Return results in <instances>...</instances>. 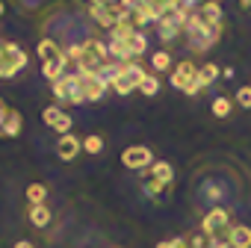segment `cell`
I'll list each match as a JSON object with an SVG mask.
<instances>
[{"label":"cell","instance_id":"obj_18","mask_svg":"<svg viewBox=\"0 0 251 248\" xmlns=\"http://www.w3.org/2000/svg\"><path fill=\"white\" fill-rule=\"evenodd\" d=\"M198 15L204 24H222V3L219 0H207V3H198Z\"/></svg>","mask_w":251,"mask_h":248},{"label":"cell","instance_id":"obj_14","mask_svg":"<svg viewBox=\"0 0 251 248\" xmlns=\"http://www.w3.org/2000/svg\"><path fill=\"white\" fill-rule=\"evenodd\" d=\"M62 56H65V50H62V45L56 39H42L39 42V59H42V65L45 62H56Z\"/></svg>","mask_w":251,"mask_h":248},{"label":"cell","instance_id":"obj_20","mask_svg":"<svg viewBox=\"0 0 251 248\" xmlns=\"http://www.w3.org/2000/svg\"><path fill=\"white\" fill-rule=\"evenodd\" d=\"M42 74H45V80H50V83L62 80V77L68 74V59L62 56V59H56V62H45V65H42Z\"/></svg>","mask_w":251,"mask_h":248},{"label":"cell","instance_id":"obj_23","mask_svg":"<svg viewBox=\"0 0 251 248\" xmlns=\"http://www.w3.org/2000/svg\"><path fill=\"white\" fill-rule=\"evenodd\" d=\"M133 33H136V27L130 24L127 12H124V15H121V21H118V24H115V27L109 30V39H118V42H127V39H130Z\"/></svg>","mask_w":251,"mask_h":248},{"label":"cell","instance_id":"obj_1","mask_svg":"<svg viewBox=\"0 0 251 248\" xmlns=\"http://www.w3.org/2000/svg\"><path fill=\"white\" fill-rule=\"evenodd\" d=\"M222 33H225V24H204L201 15H198V9L189 12V18L183 24V36H186L192 53H207L222 39Z\"/></svg>","mask_w":251,"mask_h":248},{"label":"cell","instance_id":"obj_3","mask_svg":"<svg viewBox=\"0 0 251 248\" xmlns=\"http://www.w3.org/2000/svg\"><path fill=\"white\" fill-rule=\"evenodd\" d=\"M103 62H109L106 45L100 39H86L83 42V53H80V59H77L74 68H77V74H98Z\"/></svg>","mask_w":251,"mask_h":248},{"label":"cell","instance_id":"obj_8","mask_svg":"<svg viewBox=\"0 0 251 248\" xmlns=\"http://www.w3.org/2000/svg\"><path fill=\"white\" fill-rule=\"evenodd\" d=\"M186 12H180V9H175V12H169L166 18H160L157 21V33H160V39L163 42H175L177 36H183V24H186Z\"/></svg>","mask_w":251,"mask_h":248},{"label":"cell","instance_id":"obj_25","mask_svg":"<svg viewBox=\"0 0 251 248\" xmlns=\"http://www.w3.org/2000/svg\"><path fill=\"white\" fill-rule=\"evenodd\" d=\"M127 48H130V53H133V59H139L145 50H148V36L142 33V30H136L130 39H127Z\"/></svg>","mask_w":251,"mask_h":248},{"label":"cell","instance_id":"obj_26","mask_svg":"<svg viewBox=\"0 0 251 248\" xmlns=\"http://www.w3.org/2000/svg\"><path fill=\"white\" fill-rule=\"evenodd\" d=\"M172 65H175V59H172L169 50H157V53H151V68H154V74H163V71H169Z\"/></svg>","mask_w":251,"mask_h":248},{"label":"cell","instance_id":"obj_5","mask_svg":"<svg viewBox=\"0 0 251 248\" xmlns=\"http://www.w3.org/2000/svg\"><path fill=\"white\" fill-rule=\"evenodd\" d=\"M53 100H56V106H77V103H86V98H83V89H80V77L77 74H65L62 80H56L53 83Z\"/></svg>","mask_w":251,"mask_h":248},{"label":"cell","instance_id":"obj_19","mask_svg":"<svg viewBox=\"0 0 251 248\" xmlns=\"http://www.w3.org/2000/svg\"><path fill=\"white\" fill-rule=\"evenodd\" d=\"M127 18H130V24H133L136 30H142V27H148V24H157L151 6H142V3H136V6L127 12Z\"/></svg>","mask_w":251,"mask_h":248},{"label":"cell","instance_id":"obj_22","mask_svg":"<svg viewBox=\"0 0 251 248\" xmlns=\"http://www.w3.org/2000/svg\"><path fill=\"white\" fill-rule=\"evenodd\" d=\"M50 219H53V213H50L48 204H30V222H33L36 227H48Z\"/></svg>","mask_w":251,"mask_h":248},{"label":"cell","instance_id":"obj_37","mask_svg":"<svg viewBox=\"0 0 251 248\" xmlns=\"http://www.w3.org/2000/svg\"><path fill=\"white\" fill-rule=\"evenodd\" d=\"M12 248H36V245H33V242H30V239H18V242H15V245H12Z\"/></svg>","mask_w":251,"mask_h":248},{"label":"cell","instance_id":"obj_7","mask_svg":"<svg viewBox=\"0 0 251 248\" xmlns=\"http://www.w3.org/2000/svg\"><path fill=\"white\" fill-rule=\"evenodd\" d=\"M230 227H233V222H230V210H227V207H213V210L201 219V230H204L207 236H213V239H225Z\"/></svg>","mask_w":251,"mask_h":248},{"label":"cell","instance_id":"obj_42","mask_svg":"<svg viewBox=\"0 0 251 248\" xmlns=\"http://www.w3.org/2000/svg\"><path fill=\"white\" fill-rule=\"evenodd\" d=\"M195 3H207V0H195ZM219 3H222V0H219Z\"/></svg>","mask_w":251,"mask_h":248},{"label":"cell","instance_id":"obj_13","mask_svg":"<svg viewBox=\"0 0 251 248\" xmlns=\"http://www.w3.org/2000/svg\"><path fill=\"white\" fill-rule=\"evenodd\" d=\"M80 148H83V139L74 136V133H65V136L56 139V157H59L62 163L77 160V157H80Z\"/></svg>","mask_w":251,"mask_h":248},{"label":"cell","instance_id":"obj_24","mask_svg":"<svg viewBox=\"0 0 251 248\" xmlns=\"http://www.w3.org/2000/svg\"><path fill=\"white\" fill-rule=\"evenodd\" d=\"M151 180H157V183H163V186H172L175 169H172L169 163H154V166H151Z\"/></svg>","mask_w":251,"mask_h":248},{"label":"cell","instance_id":"obj_10","mask_svg":"<svg viewBox=\"0 0 251 248\" xmlns=\"http://www.w3.org/2000/svg\"><path fill=\"white\" fill-rule=\"evenodd\" d=\"M42 121L48 124V127H53L59 136L71 133V124H74V118H71L62 106H56V103H50V106H45V109H42Z\"/></svg>","mask_w":251,"mask_h":248},{"label":"cell","instance_id":"obj_11","mask_svg":"<svg viewBox=\"0 0 251 248\" xmlns=\"http://www.w3.org/2000/svg\"><path fill=\"white\" fill-rule=\"evenodd\" d=\"M89 15H92V21H95L100 30H112V27L121 21L124 9H121L118 3H112V6H89Z\"/></svg>","mask_w":251,"mask_h":248},{"label":"cell","instance_id":"obj_28","mask_svg":"<svg viewBox=\"0 0 251 248\" xmlns=\"http://www.w3.org/2000/svg\"><path fill=\"white\" fill-rule=\"evenodd\" d=\"M139 92H142L145 98H154V95L160 92V77H157V74H145V80L139 83Z\"/></svg>","mask_w":251,"mask_h":248},{"label":"cell","instance_id":"obj_4","mask_svg":"<svg viewBox=\"0 0 251 248\" xmlns=\"http://www.w3.org/2000/svg\"><path fill=\"white\" fill-rule=\"evenodd\" d=\"M145 65H139V62H127V65H121L118 68V74L109 80V89L115 92V95H130V92H139V83L145 80Z\"/></svg>","mask_w":251,"mask_h":248},{"label":"cell","instance_id":"obj_38","mask_svg":"<svg viewBox=\"0 0 251 248\" xmlns=\"http://www.w3.org/2000/svg\"><path fill=\"white\" fill-rule=\"evenodd\" d=\"M213 248H230V245H227V239H216V242H213Z\"/></svg>","mask_w":251,"mask_h":248},{"label":"cell","instance_id":"obj_29","mask_svg":"<svg viewBox=\"0 0 251 248\" xmlns=\"http://www.w3.org/2000/svg\"><path fill=\"white\" fill-rule=\"evenodd\" d=\"M45 198H48V186L45 183H30L27 186V201L30 204H45Z\"/></svg>","mask_w":251,"mask_h":248},{"label":"cell","instance_id":"obj_6","mask_svg":"<svg viewBox=\"0 0 251 248\" xmlns=\"http://www.w3.org/2000/svg\"><path fill=\"white\" fill-rule=\"evenodd\" d=\"M195 74H198V65L192 62V59H183V62H177L175 65V71H172V86L177 89V92H183V95H201V89H198V83H195Z\"/></svg>","mask_w":251,"mask_h":248},{"label":"cell","instance_id":"obj_12","mask_svg":"<svg viewBox=\"0 0 251 248\" xmlns=\"http://www.w3.org/2000/svg\"><path fill=\"white\" fill-rule=\"evenodd\" d=\"M77 77H80V89H83V98L86 100H103L109 83L100 74H77Z\"/></svg>","mask_w":251,"mask_h":248},{"label":"cell","instance_id":"obj_35","mask_svg":"<svg viewBox=\"0 0 251 248\" xmlns=\"http://www.w3.org/2000/svg\"><path fill=\"white\" fill-rule=\"evenodd\" d=\"M6 115H9V106L0 100V127H3V121H6Z\"/></svg>","mask_w":251,"mask_h":248},{"label":"cell","instance_id":"obj_33","mask_svg":"<svg viewBox=\"0 0 251 248\" xmlns=\"http://www.w3.org/2000/svg\"><path fill=\"white\" fill-rule=\"evenodd\" d=\"M157 248H189V245H186V239H183V236H175V239H163Z\"/></svg>","mask_w":251,"mask_h":248},{"label":"cell","instance_id":"obj_9","mask_svg":"<svg viewBox=\"0 0 251 248\" xmlns=\"http://www.w3.org/2000/svg\"><path fill=\"white\" fill-rule=\"evenodd\" d=\"M121 163L127 166V169H133V172H142V169H151L154 166V154L145 145H130V148L121 151Z\"/></svg>","mask_w":251,"mask_h":248},{"label":"cell","instance_id":"obj_21","mask_svg":"<svg viewBox=\"0 0 251 248\" xmlns=\"http://www.w3.org/2000/svg\"><path fill=\"white\" fill-rule=\"evenodd\" d=\"M21 127H24L21 112H18V109H9V115H6V121H3V127H0V133H3L6 139H15V136L21 133Z\"/></svg>","mask_w":251,"mask_h":248},{"label":"cell","instance_id":"obj_40","mask_svg":"<svg viewBox=\"0 0 251 248\" xmlns=\"http://www.w3.org/2000/svg\"><path fill=\"white\" fill-rule=\"evenodd\" d=\"M239 6H242V9H248V12H251V0H239Z\"/></svg>","mask_w":251,"mask_h":248},{"label":"cell","instance_id":"obj_32","mask_svg":"<svg viewBox=\"0 0 251 248\" xmlns=\"http://www.w3.org/2000/svg\"><path fill=\"white\" fill-rule=\"evenodd\" d=\"M83 151L86 154H100L103 151V139L100 136H86L83 139Z\"/></svg>","mask_w":251,"mask_h":248},{"label":"cell","instance_id":"obj_39","mask_svg":"<svg viewBox=\"0 0 251 248\" xmlns=\"http://www.w3.org/2000/svg\"><path fill=\"white\" fill-rule=\"evenodd\" d=\"M139 3H142V6H151V9H154V6H157V0H139Z\"/></svg>","mask_w":251,"mask_h":248},{"label":"cell","instance_id":"obj_2","mask_svg":"<svg viewBox=\"0 0 251 248\" xmlns=\"http://www.w3.org/2000/svg\"><path fill=\"white\" fill-rule=\"evenodd\" d=\"M27 62H30V56H27V50L21 45L0 39V80L15 77L21 68H27Z\"/></svg>","mask_w":251,"mask_h":248},{"label":"cell","instance_id":"obj_31","mask_svg":"<svg viewBox=\"0 0 251 248\" xmlns=\"http://www.w3.org/2000/svg\"><path fill=\"white\" fill-rule=\"evenodd\" d=\"M233 103H239L242 109H251V83L236 89V95H233Z\"/></svg>","mask_w":251,"mask_h":248},{"label":"cell","instance_id":"obj_34","mask_svg":"<svg viewBox=\"0 0 251 248\" xmlns=\"http://www.w3.org/2000/svg\"><path fill=\"white\" fill-rule=\"evenodd\" d=\"M166 189H169V186H163V183H157V180H148V183H145V192H148L151 198H157V195L166 192Z\"/></svg>","mask_w":251,"mask_h":248},{"label":"cell","instance_id":"obj_36","mask_svg":"<svg viewBox=\"0 0 251 248\" xmlns=\"http://www.w3.org/2000/svg\"><path fill=\"white\" fill-rule=\"evenodd\" d=\"M118 0H89V6H112Z\"/></svg>","mask_w":251,"mask_h":248},{"label":"cell","instance_id":"obj_17","mask_svg":"<svg viewBox=\"0 0 251 248\" xmlns=\"http://www.w3.org/2000/svg\"><path fill=\"white\" fill-rule=\"evenodd\" d=\"M106 50H109V59L121 62V65H127V62H136V59H133V53H130V48H127V42L109 39V42H106Z\"/></svg>","mask_w":251,"mask_h":248},{"label":"cell","instance_id":"obj_15","mask_svg":"<svg viewBox=\"0 0 251 248\" xmlns=\"http://www.w3.org/2000/svg\"><path fill=\"white\" fill-rule=\"evenodd\" d=\"M225 239H227L230 248H251V227L248 224H233Z\"/></svg>","mask_w":251,"mask_h":248},{"label":"cell","instance_id":"obj_27","mask_svg":"<svg viewBox=\"0 0 251 248\" xmlns=\"http://www.w3.org/2000/svg\"><path fill=\"white\" fill-rule=\"evenodd\" d=\"M210 109H213V115H216V118H227V115H230V109H233V100H230V98H225V95H222V98H213Z\"/></svg>","mask_w":251,"mask_h":248},{"label":"cell","instance_id":"obj_41","mask_svg":"<svg viewBox=\"0 0 251 248\" xmlns=\"http://www.w3.org/2000/svg\"><path fill=\"white\" fill-rule=\"evenodd\" d=\"M0 15H3V0H0Z\"/></svg>","mask_w":251,"mask_h":248},{"label":"cell","instance_id":"obj_30","mask_svg":"<svg viewBox=\"0 0 251 248\" xmlns=\"http://www.w3.org/2000/svg\"><path fill=\"white\" fill-rule=\"evenodd\" d=\"M213 242H216V239H213V236H207L204 230H201V233H192V236L186 239V245H189V248H213Z\"/></svg>","mask_w":251,"mask_h":248},{"label":"cell","instance_id":"obj_16","mask_svg":"<svg viewBox=\"0 0 251 248\" xmlns=\"http://www.w3.org/2000/svg\"><path fill=\"white\" fill-rule=\"evenodd\" d=\"M219 74H222V68H219L216 62H204V65H198V74H195V83H198V89L204 92L207 86H213V83L219 80Z\"/></svg>","mask_w":251,"mask_h":248}]
</instances>
